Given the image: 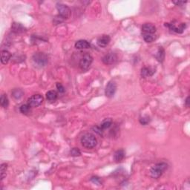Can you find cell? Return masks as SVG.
Here are the masks:
<instances>
[{
    "instance_id": "5",
    "label": "cell",
    "mask_w": 190,
    "mask_h": 190,
    "mask_svg": "<svg viewBox=\"0 0 190 190\" xmlns=\"http://www.w3.org/2000/svg\"><path fill=\"white\" fill-rule=\"evenodd\" d=\"M165 26L167 27L171 31L177 34H182L184 31L186 25L185 23L178 22L177 21H173L170 23H165Z\"/></svg>"
},
{
    "instance_id": "9",
    "label": "cell",
    "mask_w": 190,
    "mask_h": 190,
    "mask_svg": "<svg viewBox=\"0 0 190 190\" xmlns=\"http://www.w3.org/2000/svg\"><path fill=\"white\" fill-rule=\"evenodd\" d=\"M116 91H117V84L114 81H110L106 86L105 94H106V96L107 97L112 98L114 97Z\"/></svg>"
},
{
    "instance_id": "18",
    "label": "cell",
    "mask_w": 190,
    "mask_h": 190,
    "mask_svg": "<svg viewBox=\"0 0 190 190\" xmlns=\"http://www.w3.org/2000/svg\"><path fill=\"white\" fill-rule=\"evenodd\" d=\"M112 120L111 118H106L103 120V122L100 124V128H101L103 130H106V129H109L112 126Z\"/></svg>"
},
{
    "instance_id": "25",
    "label": "cell",
    "mask_w": 190,
    "mask_h": 190,
    "mask_svg": "<svg viewBox=\"0 0 190 190\" xmlns=\"http://www.w3.org/2000/svg\"><path fill=\"white\" fill-rule=\"evenodd\" d=\"M71 155L73 156V157H78L81 154V152H80V149L78 148H73V149L71 150L70 152Z\"/></svg>"
},
{
    "instance_id": "17",
    "label": "cell",
    "mask_w": 190,
    "mask_h": 190,
    "mask_svg": "<svg viewBox=\"0 0 190 190\" xmlns=\"http://www.w3.org/2000/svg\"><path fill=\"white\" fill-rule=\"evenodd\" d=\"M156 59L157 60V61L160 62V63H162V62L165 59V51L164 49L162 47L159 48L158 51H157V54H155Z\"/></svg>"
},
{
    "instance_id": "20",
    "label": "cell",
    "mask_w": 190,
    "mask_h": 190,
    "mask_svg": "<svg viewBox=\"0 0 190 190\" xmlns=\"http://www.w3.org/2000/svg\"><path fill=\"white\" fill-rule=\"evenodd\" d=\"M0 105L3 108H7L8 106L9 100L6 95H2L0 97Z\"/></svg>"
},
{
    "instance_id": "8",
    "label": "cell",
    "mask_w": 190,
    "mask_h": 190,
    "mask_svg": "<svg viewBox=\"0 0 190 190\" xmlns=\"http://www.w3.org/2000/svg\"><path fill=\"white\" fill-rule=\"evenodd\" d=\"M43 101V97L41 95H34L28 98V104L31 107H38L42 104Z\"/></svg>"
},
{
    "instance_id": "15",
    "label": "cell",
    "mask_w": 190,
    "mask_h": 190,
    "mask_svg": "<svg viewBox=\"0 0 190 190\" xmlns=\"http://www.w3.org/2000/svg\"><path fill=\"white\" fill-rule=\"evenodd\" d=\"M25 28L24 26L22 25L19 23H13L11 26V30L13 33L15 34H20L22 33V32L25 31Z\"/></svg>"
},
{
    "instance_id": "4",
    "label": "cell",
    "mask_w": 190,
    "mask_h": 190,
    "mask_svg": "<svg viewBox=\"0 0 190 190\" xmlns=\"http://www.w3.org/2000/svg\"><path fill=\"white\" fill-rule=\"evenodd\" d=\"M33 62L37 66L44 67L48 63V57L43 52H37L33 55Z\"/></svg>"
},
{
    "instance_id": "26",
    "label": "cell",
    "mask_w": 190,
    "mask_h": 190,
    "mask_svg": "<svg viewBox=\"0 0 190 190\" xmlns=\"http://www.w3.org/2000/svg\"><path fill=\"white\" fill-rule=\"evenodd\" d=\"M91 180H92L94 183H95V184L100 185V183H101V180L97 177H92V178H91Z\"/></svg>"
},
{
    "instance_id": "19",
    "label": "cell",
    "mask_w": 190,
    "mask_h": 190,
    "mask_svg": "<svg viewBox=\"0 0 190 190\" xmlns=\"http://www.w3.org/2000/svg\"><path fill=\"white\" fill-rule=\"evenodd\" d=\"M57 97H58V95L55 91H49L46 93V98L49 101H55L57 99Z\"/></svg>"
},
{
    "instance_id": "16",
    "label": "cell",
    "mask_w": 190,
    "mask_h": 190,
    "mask_svg": "<svg viewBox=\"0 0 190 190\" xmlns=\"http://www.w3.org/2000/svg\"><path fill=\"white\" fill-rule=\"evenodd\" d=\"M124 157H125V152L123 149L117 150L114 154V159L116 162L122 161V160L124 159Z\"/></svg>"
},
{
    "instance_id": "6",
    "label": "cell",
    "mask_w": 190,
    "mask_h": 190,
    "mask_svg": "<svg viewBox=\"0 0 190 190\" xmlns=\"http://www.w3.org/2000/svg\"><path fill=\"white\" fill-rule=\"evenodd\" d=\"M57 8L59 12V15H60L62 19H69L71 16V14H72L71 9L66 4H62V3H58L57 4Z\"/></svg>"
},
{
    "instance_id": "21",
    "label": "cell",
    "mask_w": 190,
    "mask_h": 190,
    "mask_svg": "<svg viewBox=\"0 0 190 190\" xmlns=\"http://www.w3.org/2000/svg\"><path fill=\"white\" fill-rule=\"evenodd\" d=\"M23 95H24V92L20 89H16L12 92V95L15 99H20Z\"/></svg>"
},
{
    "instance_id": "29",
    "label": "cell",
    "mask_w": 190,
    "mask_h": 190,
    "mask_svg": "<svg viewBox=\"0 0 190 190\" xmlns=\"http://www.w3.org/2000/svg\"><path fill=\"white\" fill-rule=\"evenodd\" d=\"M173 3H174V4H175L176 5H177V6H182V5H183V4H184L185 3H186V1H173Z\"/></svg>"
},
{
    "instance_id": "1",
    "label": "cell",
    "mask_w": 190,
    "mask_h": 190,
    "mask_svg": "<svg viewBox=\"0 0 190 190\" xmlns=\"http://www.w3.org/2000/svg\"><path fill=\"white\" fill-rule=\"evenodd\" d=\"M156 27L151 23H146L142 26V35L146 42H152L156 39Z\"/></svg>"
},
{
    "instance_id": "12",
    "label": "cell",
    "mask_w": 190,
    "mask_h": 190,
    "mask_svg": "<svg viewBox=\"0 0 190 190\" xmlns=\"http://www.w3.org/2000/svg\"><path fill=\"white\" fill-rule=\"evenodd\" d=\"M90 46V43H89L87 40H78V41L76 42V43H75V48H76L77 49H79V50L89 48Z\"/></svg>"
},
{
    "instance_id": "23",
    "label": "cell",
    "mask_w": 190,
    "mask_h": 190,
    "mask_svg": "<svg viewBox=\"0 0 190 190\" xmlns=\"http://www.w3.org/2000/svg\"><path fill=\"white\" fill-rule=\"evenodd\" d=\"M30 109H31V106L27 103V104L22 105L19 108V111L22 114H27L29 113V112H30Z\"/></svg>"
},
{
    "instance_id": "11",
    "label": "cell",
    "mask_w": 190,
    "mask_h": 190,
    "mask_svg": "<svg viewBox=\"0 0 190 190\" xmlns=\"http://www.w3.org/2000/svg\"><path fill=\"white\" fill-rule=\"evenodd\" d=\"M111 38L109 35H103L100 38H98V39H97V44H98V45L100 47L105 48L109 44Z\"/></svg>"
},
{
    "instance_id": "30",
    "label": "cell",
    "mask_w": 190,
    "mask_h": 190,
    "mask_svg": "<svg viewBox=\"0 0 190 190\" xmlns=\"http://www.w3.org/2000/svg\"><path fill=\"white\" fill-rule=\"evenodd\" d=\"M185 105H186V107H189V97H186V100H185Z\"/></svg>"
},
{
    "instance_id": "27",
    "label": "cell",
    "mask_w": 190,
    "mask_h": 190,
    "mask_svg": "<svg viewBox=\"0 0 190 190\" xmlns=\"http://www.w3.org/2000/svg\"><path fill=\"white\" fill-rule=\"evenodd\" d=\"M57 90L59 91L60 92H61V93H63V92H65V88L63 87V85L61 84V83H57Z\"/></svg>"
},
{
    "instance_id": "2",
    "label": "cell",
    "mask_w": 190,
    "mask_h": 190,
    "mask_svg": "<svg viewBox=\"0 0 190 190\" xmlns=\"http://www.w3.org/2000/svg\"><path fill=\"white\" fill-rule=\"evenodd\" d=\"M81 143L86 149H92L97 146V140L94 134L87 133L82 137Z\"/></svg>"
},
{
    "instance_id": "14",
    "label": "cell",
    "mask_w": 190,
    "mask_h": 190,
    "mask_svg": "<svg viewBox=\"0 0 190 190\" xmlns=\"http://www.w3.org/2000/svg\"><path fill=\"white\" fill-rule=\"evenodd\" d=\"M10 57H11V54L8 51H2L1 53V63L2 64H7L10 60Z\"/></svg>"
},
{
    "instance_id": "3",
    "label": "cell",
    "mask_w": 190,
    "mask_h": 190,
    "mask_svg": "<svg viewBox=\"0 0 190 190\" xmlns=\"http://www.w3.org/2000/svg\"><path fill=\"white\" fill-rule=\"evenodd\" d=\"M168 165L164 162L158 163L154 165L150 170V174L152 177L154 179H157L163 174L165 171L167 169Z\"/></svg>"
},
{
    "instance_id": "22",
    "label": "cell",
    "mask_w": 190,
    "mask_h": 190,
    "mask_svg": "<svg viewBox=\"0 0 190 190\" xmlns=\"http://www.w3.org/2000/svg\"><path fill=\"white\" fill-rule=\"evenodd\" d=\"M7 169V163H2L0 167V174H1V180H2L6 176V171Z\"/></svg>"
},
{
    "instance_id": "28",
    "label": "cell",
    "mask_w": 190,
    "mask_h": 190,
    "mask_svg": "<svg viewBox=\"0 0 190 190\" xmlns=\"http://www.w3.org/2000/svg\"><path fill=\"white\" fill-rule=\"evenodd\" d=\"M94 130H95L96 133H97L98 134H102L103 132V130L100 128V126H96V127L94 128Z\"/></svg>"
},
{
    "instance_id": "7",
    "label": "cell",
    "mask_w": 190,
    "mask_h": 190,
    "mask_svg": "<svg viewBox=\"0 0 190 190\" xmlns=\"http://www.w3.org/2000/svg\"><path fill=\"white\" fill-rule=\"evenodd\" d=\"M92 62H93V57L91 56L90 54H86L80 59L79 66H80V69L82 70H86V69H88L90 67Z\"/></svg>"
},
{
    "instance_id": "13",
    "label": "cell",
    "mask_w": 190,
    "mask_h": 190,
    "mask_svg": "<svg viewBox=\"0 0 190 190\" xmlns=\"http://www.w3.org/2000/svg\"><path fill=\"white\" fill-rule=\"evenodd\" d=\"M154 73H155V70L152 69V68L144 67L141 69V76L143 78L152 76Z\"/></svg>"
},
{
    "instance_id": "10",
    "label": "cell",
    "mask_w": 190,
    "mask_h": 190,
    "mask_svg": "<svg viewBox=\"0 0 190 190\" xmlns=\"http://www.w3.org/2000/svg\"><path fill=\"white\" fill-rule=\"evenodd\" d=\"M103 63L106 65H112L117 60V56L114 52H109L103 57Z\"/></svg>"
},
{
    "instance_id": "24",
    "label": "cell",
    "mask_w": 190,
    "mask_h": 190,
    "mask_svg": "<svg viewBox=\"0 0 190 190\" xmlns=\"http://www.w3.org/2000/svg\"><path fill=\"white\" fill-rule=\"evenodd\" d=\"M150 120H151L150 117H149V116H144V117H141V118L140 119V123H141L142 125L146 126V125H147L148 123H149Z\"/></svg>"
}]
</instances>
